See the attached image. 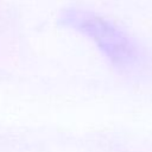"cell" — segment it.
<instances>
[{"mask_svg":"<svg viewBox=\"0 0 152 152\" xmlns=\"http://www.w3.org/2000/svg\"><path fill=\"white\" fill-rule=\"evenodd\" d=\"M59 21L89 38L118 70L137 74L146 66V55L139 44L110 20L89 11L68 8Z\"/></svg>","mask_w":152,"mask_h":152,"instance_id":"6da1fadb","label":"cell"}]
</instances>
